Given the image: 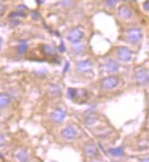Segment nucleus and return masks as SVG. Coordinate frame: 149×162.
Wrapping results in <instances>:
<instances>
[{
    "label": "nucleus",
    "mask_w": 149,
    "mask_h": 162,
    "mask_svg": "<svg viewBox=\"0 0 149 162\" xmlns=\"http://www.w3.org/2000/svg\"><path fill=\"white\" fill-rule=\"evenodd\" d=\"M118 83H119V79L114 76L106 77L101 81V85L104 89H113L118 86Z\"/></svg>",
    "instance_id": "3"
},
{
    "label": "nucleus",
    "mask_w": 149,
    "mask_h": 162,
    "mask_svg": "<svg viewBox=\"0 0 149 162\" xmlns=\"http://www.w3.org/2000/svg\"><path fill=\"white\" fill-rule=\"evenodd\" d=\"M83 45H77V46L74 47V51H75V53L83 52Z\"/></svg>",
    "instance_id": "21"
},
{
    "label": "nucleus",
    "mask_w": 149,
    "mask_h": 162,
    "mask_svg": "<svg viewBox=\"0 0 149 162\" xmlns=\"http://www.w3.org/2000/svg\"><path fill=\"white\" fill-rule=\"evenodd\" d=\"M6 142V137L3 135V134H0V147H3Z\"/></svg>",
    "instance_id": "22"
},
{
    "label": "nucleus",
    "mask_w": 149,
    "mask_h": 162,
    "mask_svg": "<svg viewBox=\"0 0 149 162\" xmlns=\"http://www.w3.org/2000/svg\"><path fill=\"white\" fill-rule=\"evenodd\" d=\"M69 63H66V65H65V68H64V70H63V73H66L67 72V70L69 69Z\"/></svg>",
    "instance_id": "27"
},
{
    "label": "nucleus",
    "mask_w": 149,
    "mask_h": 162,
    "mask_svg": "<svg viewBox=\"0 0 149 162\" xmlns=\"http://www.w3.org/2000/svg\"><path fill=\"white\" fill-rule=\"evenodd\" d=\"M0 158H2V155H0Z\"/></svg>",
    "instance_id": "31"
},
{
    "label": "nucleus",
    "mask_w": 149,
    "mask_h": 162,
    "mask_svg": "<svg viewBox=\"0 0 149 162\" xmlns=\"http://www.w3.org/2000/svg\"><path fill=\"white\" fill-rule=\"evenodd\" d=\"M3 11H4V6H3L2 4H0V14H2Z\"/></svg>",
    "instance_id": "28"
},
{
    "label": "nucleus",
    "mask_w": 149,
    "mask_h": 162,
    "mask_svg": "<svg viewBox=\"0 0 149 162\" xmlns=\"http://www.w3.org/2000/svg\"><path fill=\"white\" fill-rule=\"evenodd\" d=\"M84 152L88 157H93L97 154V148L92 144L87 145L84 148Z\"/></svg>",
    "instance_id": "12"
},
{
    "label": "nucleus",
    "mask_w": 149,
    "mask_h": 162,
    "mask_svg": "<svg viewBox=\"0 0 149 162\" xmlns=\"http://www.w3.org/2000/svg\"><path fill=\"white\" fill-rule=\"evenodd\" d=\"M78 92H79V90H77L76 88H73V87L69 88V90H68V94L71 99H74L75 98L78 97Z\"/></svg>",
    "instance_id": "17"
},
{
    "label": "nucleus",
    "mask_w": 149,
    "mask_h": 162,
    "mask_svg": "<svg viewBox=\"0 0 149 162\" xmlns=\"http://www.w3.org/2000/svg\"><path fill=\"white\" fill-rule=\"evenodd\" d=\"M118 0H106V5L110 7H113L117 4Z\"/></svg>",
    "instance_id": "20"
},
{
    "label": "nucleus",
    "mask_w": 149,
    "mask_h": 162,
    "mask_svg": "<svg viewBox=\"0 0 149 162\" xmlns=\"http://www.w3.org/2000/svg\"><path fill=\"white\" fill-rule=\"evenodd\" d=\"M96 119H97V118H96L95 116L90 115V116H88L85 119V123L86 124H88V125H92L94 122L96 121Z\"/></svg>",
    "instance_id": "18"
},
{
    "label": "nucleus",
    "mask_w": 149,
    "mask_h": 162,
    "mask_svg": "<svg viewBox=\"0 0 149 162\" xmlns=\"http://www.w3.org/2000/svg\"><path fill=\"white\" fill-rule=\"evenodd\" d=\"M1 46H2V38H0V48H1Z\"/></svg>",
    "instance_id": "30"
},
{
    "label": "nucleus",
    "mask_w": 149,
    "mask_h": 162,
    "mask_svg": "<svg viewBox=\"0 0 149 162\" xmlns=\"http://www.w3.org/2000/svg\"><path fill=\"white\" fill-rule=\"evenodd\" d=\"M118 15L121 18L128 19L132 17V11L126 6H121L118 9Z\"/></svg>",
    "instance_id": "9"
},
{
    "label": "nucleus",
    "mask_w": 149,
    "mask_h": 162,
    "mask_svg": "<svg viewBox=\"0 0 149 162\" xmlns=\"http://www.w3.org/2000/svg\"><path fill=\"white\" fill-rule=\"evenodd\" d=\"M141 162H149V159H145V160H143Z\"/></svg>",
    "instance_id": "29"
},
{
    "label": "nucleus",
    "mask_w": 149,
    "mask_h": 162,
    "mask_svg": "<svg viewBox=\"0 0 149 162\" xmlns=\"http://www.w3.org/2000/svg\"><path fill=\"white\" fill-rule=\"evenodd\" d=\"M110 153L113 155V156H115V157H121L125 154V150L123 148L119 147V148H110Z\"/></svg>",
    "instance_id": "15"
},
{
    "label": "nucleus",
    "mask_w": 149,
    "mask_h": 162,
    "mask_svg": "<svg viewBox=\"0 0 149 162\" xmlns=\"http://www.w3.org/2000/svg\"><path fill=\"white\" fill-rule=\"evenodd\" d=\"M32 15H33V16H32V18H33L35 20H37V19H39V18H40V14H39L38 12H36V11H35V12H33V13H32Z\"/></svg>",
    "instance_id": "23"
},
{
    "label": "nucleus",
    "mask_w": 149,
    "mask_h": 162,
    "mask_svg": "<svg viewBox=\"0 0 149 162\" xmlns=\"http://www.w3.org/2000/svg\"><path fill=\"white\" fill-rule=\"evenodd\" d=\"M50 92L52 93V95L57 96V95H60L61 90H60V88H59L57 86H51V87H50Z\"/></svg>",
    "instance_id": "19"
},
{
    "label": "nucleus",
    "mask_w": 149,
    "mask_h": 162,
    "mask_svg": "<svg viewBox=\"0 0 149 162\" xmlns=\"http://www.w3.org/2000/svg\"><path fill=\"white\" fill-rule=\"evenodd\" d=\"M59 49H60L61 52H64V51H65V46H64L63 42L61 43V46L59 47Z\"/></svg>",
    "instance_id": "26"
},
{
    "label": "nucleus",
    "mask_w": 149,
    "mask_h": 162,
    "mask_svg": "<svg viewBox=\"0 0 149 162\" xmlns=\"http://www.w3.org/2000/svg\"><path fill=\"white\" fill-rule=\"evenodd\" d=\"M50 118L55 123H62L66 118V111L62 108H57L51 113Z\"/></svg>",
    "instance_id": "6"
},
{
    "label": "nucleus",
    "mask_w": 149,
    "mask_h": 162,
    "mask_svg": "<svg viewBox=\"0 0 149 162\" xmlns=\"http://www.w3.org/2000/svg\"><path fill=\"white\" fill-rule=\"evenodd\" d=\"M11 101L10 96L6 93H0V108L7 107Z\"/></svg>",
    "instance_id": "10"
},
{
    "label": "nucleus",
    "mask_w": 149,
    "mask_h": 162,
    "mask_svg": "<svg viewBox=\"0 0 149 162\" xmlns=\"http://www.w3.org/2000/svg\"><path fill=\"white\" fill-rule=\"evenodd\" d=\"M105 68L108 72L110 73H114V72H117L118 69H119V66L116 62L113 60H110L107 62L105 64Z\"/></svg>",
    "instance_id": "11"
},
{
    "label": "nucleus",
    "mask_w": 149,
    "mask_h": 162,
    "mask_svg": "<svg viewBox=\"0 0 149 162\" xmlns=\"http://www.w3.org/2000/svg\"><path fill=\"white\" fill-rule=\"evenodd\" d=\"M83 38V31L80 28H73L70 30L68 35H67V39L73 43V44H78L80 43L81 40Z\"/></svg>",
    "instance_id": "1"
},
{
    "label": "nucleus",
    "mask_w": 149,
    "mask_h": 162,
    "mask_svg": "<svg viewBox=\"0 0 149 162\" xmlns=\"http://www.w3.org/2000/svg\"><path fill=\"white\" fill-rule=\"evenodd\" d=\"M62 135L63 136L65 139L72 140V139L76 138V136H77V129L73 126L70 125V126L66 127L64 129H62Z\"/></svg>",
    "instance_id": "8"
},
{
    "label": "nucleus",
    "mask_w": 149,
    "mask_h": 162,
    "mask_svg": "<svg viewBox=\"0 0 149 162\" xmlns=\"http://www.w3.org/2000/svg\"><path fill=\"white\" fill-rule=\"evenodd\" d=\"M27 50H28V45H27L26 43H21V44H19V45L18 46V47H17V51H18V53L20 54V55L26 53Z\"/></svg>",
    "instance_id": "16"
},
{
    "label": "nucleus",
    "mask_w": 149,
    "mask_h": 162,
    "mask_svg": "<svg viewBox=\"0 0 149 162\" xmlns=\"http://www.w3.org/2000/svg\"><path fill=\"white\" fill-rule=\"evenodd\" d=\"M142 37H143V34H142V31L138 28H133V29H130L127 32V35H126V38H127V40L132 43V44H136L138 43L139 41L142 39Z\"/></svg>",
    "instance_id": "2"
},
{
    "label": "nucleus",
    "mask_w": 149,
    "mask_h": 162,
    "mask_svg": "<svg viewBox=\"0 0 149 162\" xmlns=\"http://www.w3.org/2000/svg\"><path fill=\"white\" fill-rule=\"evenodd\" d=\"M77 70L79 72L82 73H86L88 71H90L92 67V62L90 59H86V60L80 61L77 63Z\"/></svg>",
    "instance_id": "7"
},
{
    "label": "nucleus",
    "mask_w": 149,
    "mask_h": 162,
    "mask_svg": "<svg viewBox=\"0 0 149 162\" xmlns=\"http://www.w3.org/2000/svg\"><path fill=\"white\" fill-rule=\"evenodd\" d=\"M42 50L44 54H46L47 56H54L56 54L55 47L50 45H44L42 47Z\"/></svg>",
    "instance_id": "14"
},
{
    "label": "nucleus",
    "mask_w": 149,
    "mask_h": 162,
    "mask_svg": "<svg viewBox=\"0 0 149 162\" xmlns=\"http://www.w3.org/2000/svg\"><path fill=\"white\" fill-rule=\"evenodd\" d=\"M117 57L120 60L128 62L132 59V51L126 47H121L117 50Z\"/></svg>",
    "instance_id": "5"
},
{
    "label": "nucleus",
    "mask_w": 149,
    "mask_h": 162,
    "mask_svg": "<svg viewBox=\"0 0 149 162\" xmlns=\"http://www.w3.org/2000/svg\"><path fill=\"white\" fill-rule=\"evenodd\" d=\"M62 5L65 6H69V5H70V3H71V0H62Z\"/></svg>",
    "instance_id": "25"
},
{
    "label": "nucleus",
    "mask_w": 149,
    "mask_h": 162,
    "mask_svg": "<svg viewBox=\"0 0 149 162\" xmlns=\"http://www.w3.org/2000/svg\"><path fill=\"white\" fill-rule=\"evenodd\" d=\"M17 159L20 162H28V154L26 149H20L17 154Z\"/></svg>",
    "instance_id": "13"
},
{
    "label": "nucleus",
    "mask_w": 149,
    "mask_h": 162,
    "mask_svg": "<svg viewBox=\"0 0 149 162\" xmlns=\"http://www.w3.org/2000/svg\"><path fill=\"white\" fill-rule=\"evenodd\" d=\"M143 6H144V8H145L146 10L149 11V0H147V1L143 4Z\"/></svg>",
    "instance_id": "24"
},
{
    "label": "nucleus",
    "mask_w": 149,
    "mask_h": 162,
    "mask_svg": "<svg viewBox=\"0 0 149 162\" xmlns=\"http://www.w3.org/2000/svg\"><path fill=\"white\" fill-rule=\"evenodd\" d=\"M136 81L141 85H148L149 84V71L147 69L142 68L138 70L135 74Z\"/></svg>",
    "instance_id": "4"
}]
</instances>
